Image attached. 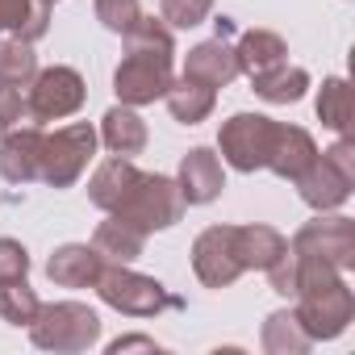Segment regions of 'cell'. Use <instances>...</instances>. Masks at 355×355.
<instances>
[{"mask_svg":"<svg viewBox=\"0 0 355 355\" xmlns=\"http://www.w3.org/2000/svg\"><path fill=\"white\" fill-rule=\"evenodd\" d=\"M234 55H239V71H247L251 80L272 71V67H280V63H288V46L272 30H247L243 42L234 46Z\"/></svg>","mask_w":355,"mask_h":355,"instance_id":"cell-20","label":"cell"},{"mask_svg":"<svg viewBox=\"0 0 355 355\" xmlns=\"http://www.w3.org/2000/svg\"><path fill=\"white\" fill-rule=\"evenodd\" d=\"M293 184L301 189V201H305L309 209H318V214H330V209L347 205V197H351V189H355V146H351L347 138H338L330 150H322V155L297 175Z\"/></svg>","mask_w":355,"mask_h":355,"instance_id":"cell-3","label":"cell"},{"mask_svg":"<svg viewBox=\"0 0 355 355\" xmlns=\"http://www.w3.org/2000/svg\"><path fill=\"white\" fill-rule=\"evenodd\" d=\"M193 272L205 288H226L234 284L247 268L239 263L234 251V226H209L205 234H197L193 243Z\"/></svg>","mask_w":355,"mask_h":355,"instance_id":"cell-11","label":"cell"},{"mask_svg":"<svg viewBox=\"0 0 355 355\" xmlns=\"http://www.w3.org/2000/svg\"><path fill=\"white\" fill-rule=\"evenodd\" d=\"M180 197L184 205H209L222 197L226 189V175H222V159L205 146H193L184 159H180Z\"/></svg>","mask_w":355,"mask_h":355,"instance_id":"cell-12","label":"cell"},{"mask_svg":"<svg viewBox=\"0 0 355 355\" xmlns=\"http://www.w3.org/2000/svg\"><path fill=\"white\" fill-rule=\"evenodd\" d=\"M26 121V101H21V88L0 80V130H17Z\"/></svg>","mask_w":355,"mask_h":355,"instance_id":"cell-32","label":"cell"},{"mask_svg":"<svg viewBox=\"0 0 355 355\" xmlns=\"http://www.w3.org/2000/svg\"><path fill=\"white\" fill-rule=\"evenodd\" d=\"M313 159H318L313 138H309L301 125H280V121H276V134H272V146H268V163H263V167H272L280 180H297V175H301Z\"/></svg>","mask_w":355,"mask_h":355,"instance_id":"cell-15","label":"cell"},{"mask_svg":"<svg viewBox=\"0 0 355 355\" xmlns=\"http://www.w3.org/2000/svg\"><path fill=\"white\" fill-rule=\"evenodd\" d=\"M214 0H159V21L167 30H193L209 17Z\"/></svg>","mask_w":355,"mask_h":355,"instance_id":"cell-29","label":"cell"},{"mask_svg":"<svg viewBox=\"0 0 355 355\" xmlns=\"http://www.w3.org/2000/svg\"><path fill=\"white\" fill-rule=\"evenodd\" d=\"M293 297H297L293 313H297L301 330L313 343L318 338H338L355 318V297H351L343 272L313 259V255H297V293Z\"/></svg>","mask_w":355,"mask_h":355,"instance_id":"cell-2","label":"cell"},{"mask_svg":"<svg viewBox=\"0 0 355 355\" xmlns=\"http://www.w3.org/2000/svg\"><path fill=\"white\" fill-rule=\"evenodd\" d=\"M184 76L197 80V84H205V88H214V92L226 88L230 80H239V76H243V71H239V55H234V46L226 42V34H218V38L193 46L189 59H184Z\"/></svg>","mask_w":355,"mask_h":355,"instance_id":"cell-13","label":"cell"},{"mask_svg":"<svg viewBox=\"0 0 355 355\" xmlns=\"http://www.w3.org/2000/svg\"><path fill=\"white\" fill-rule=\"evenodd\" d=\"M263 272H268L272 293H280V297H293V293H297V255H293V247H284Z\"/></svg>","mask_w":355,"mask_h":355,"instance_id":"cell-31","label":"cell"},{"mask_svg":"<svg viewBox=\"0 0 355 355\" xmlns=\"http://www.w3.org/2000/svg\"><path fill=\"white\" fill-rule=\"evenodd\" d=\"M51 26L46 0H0V34H13L21 42H38Z\"/></svg>","mask_w":355,"mask_h":355,"instance_id":"cell-21","label":"cell"},{"mask_svg":"<svg viewBox=\"0 0 355 355\" xmlns=\"http://www.w3.org/2000/svg\"><path fill=\"white\" fill-rule=\"evenodd\" d=\"M142 243H146V234L117 214H109V222H101L92 234V247L105 263H134L142 255Z\"/></svg>","mask_w":355,"mask_h":355,"instance_id":"cell-19","label":"cell"},{"mask_svg":"<svg viewBox=\"0 0 355 355\" xmlns=\"http://www.w3.org/2000/svg\"><path fill=\"white\" fill-rule=\"evenodd\" d=\"M96 138L109 146V155L130 159V155H142V146H146V121H142L130 105H113V109L101 117V134H96Z\"/></svg>","mask_w":355,"mask_h":355,"instance_id":"cell-18","label":"cell"},{"mask_svg":"<svg viewBox=\"0 0 355 355\" xmlns=\"http://www.w3.org/2000/svg\"><path fill=\"white\" fill-rule=\"evenodd\" d=\"M263 351L268 355H305L309 351V334L301 330V322H297V313L293 309H280V313H272L268 322H263Z\"/></svg>","mask_w":355,"mask_h":355,"instance_id":"cell-25","label":"cell"},{"mask_svg":"<svg viewBox=\"0 0 355 355\" xmlns=\"http://www.w3.org/2000/svg\"><path fill=\"white\" fill-rule=\"evenodd\" d=\"M121 351H159V347H155V338H146V334H125V338L109 343V355H121Z\"/></svg>","mask_w":355,"mask_h":355,"instance_id":"cell-34","label":"cell"},{"mask_svg":"<svg viewBox=\"0 0 355 355\" xmlns=\"http://www.w3.org/2000/svg\"><path fill=\"white\" fill-rule=\"evenodd\" d=\"M288 247L297 255H313V259L347 272L355 263V222L351 218H318V222H305Z\"/></svg>","mask_w":355,"mask_h":355,"instance_id":"cell-10","label":"cell"},{"mask_svg":"<svg viewBox=\"0 0 355 355\" xmlns=\"http://www.w3.org/2000/svg\"><path fill=\"white\" fill-rule=\"evenodd\" d=\"M121 38H125V59L113 71V92L130 109L155 105L167 92V84L175 80L171 76V59H175L171 30L155 17H138Z\"/></svg>","mask_w":355,"mask_h":355,"instance_id":"cell-1","label":"cell"},{"mask_svg":"<svg viewBox=\"0 0 355 355\" xmlns=\"http://www.w3.org/2000/svg\"><path fill=\"white\" fill-rule=\"evenodd\" d=\"M96 130L88 121H76V125H63L55 134H42V167H38V180H46L51 189H71L84 167L92 163L96 155Z\"/></svg>","mask_w":355,"mask_h":355,"instance_id":"cell-6","label":"cell"},{"mask_svg":"<svg viewBox=\"0 0 355 355\" xmlns=\"http://www.w3.org/2000/svg\"><path fill=\"white\" fill-rule=\"evenodd\" d=\"M92 288L101 293L105 305H113L117 313H130V318H155L163 309L180 305V297H171L155 276L130 272V263H105Z\"/></svg>","mask_w":355,"mask_h":355,"instance_id":"cell-5","label":"cell"},{"mask_svg":"<svg viewBox=\"0 0 355 355\" xmlns=\"http://www.w3.org/2000/svg\"><path fill=\"white\" fill-rule=\"evenodd\" d=\"M101 268H105V259L96 255V247H88V243H67V247H59V251L51 255L46 276H51L59 288H92L96 276H101Z\"/></svg>","mask_w":355,"mask_h":355,"instance_id":"cell-16","label":"cell"},{"mask_svg":"<svg viewBox=\"0 0 355 355\" xmlns=\"http://www.w3.org/2000/svg\"><path fill=\"white\" fill-rule=\"evenodd\" d=\"M318 117H322L326 130H334V134L347 138V130H351V88H347V80L334 76V80L322 84V92H318Z\"/></svg>","mask_w":355,"mask_h":355,"instance_id":"cell-26","label":"cell"},{"mask_svg":"<svg viewBox=\"0 0 355 355\" xmlns=\"http://www.w3.org/2000/svg\"><path fill=\"white\" fill-rule=\"evenodd\" d=\"M30 338L42 351L55 355H80L101 338V318L80 305V301H59V305H38L30 322Z\"/></svg>","mask_w":355,"mask_h":355,"instance_id":"cell-4","label":"cell"},{"mask_svg":"<svg viewBox=\"0 0 355 355\" xmlns=\"http://www.w3.org/2000/svg\"><path fill=\"white\" fill-rule=\"evenodd\" d=\"M138 175H142V171H138L130 159H121V155L105 159V163L92 171V180H88V201H92L96 209L113 214V209L130 197V189L138 184Z\"/></svg>","mask_w":355,"mask_h":355,"instance_id":"cell-17","label":"cell"},{"mask_svg":"<svg viewBox=\"0 0 355 355\" xmlns=\"http://www.w3.org/2000/svg\"><path fill=\"white\" fill-rule=\"evenodd\" d=\"M113 214L134 222L142 234H155L184 218V197H180V184L167 180V175H138V184Z\"/></svg>","mask_w":355,"mask_h":355,"instance_id":"cell-7","label":"cell"},{"mask_svg":"<svg viewBox=\"0 0 355 355\" xmlns=\"http://www.w3.org/2000/svg\"><path fill=\"white\" fill-rule=\"evenodd\" d=\"M288 247V239L272 226H234V251H239V263L243 268H268L280 251Z\"/></svg>","mask_w":355,"mask_h":355,"instance_id":"cell-23","label":"cell"},{"mask_svg":"<svg viewBox=\"0 0 355 355\" xmlns=\"http://www.w3.org/2000/svg\"><path fill=\"white\" fill-rule=\"evenodd\" d=\"M251 88H255L268 105H293V101H301V96H305L309 76H305V67H288V63H280V67H272V71L255 76V80H251Z\"/></svg>","mask_w":355,"mask_h":355,"instance_id":"cell-24","label":"cell"},{"mask_svg":"<svg viewBox=\"0 0 355 355\" xmlns=\"http://www.w3.org/2000/svg\"><path fill=\"white\" fill-rule=\"evenodd\" d=\"M38 293L26 284V276L17 280H0V318H5L9 326H30L34 313H38Z\"/></svg>","mask_w":355,"mask_h":355,"instance_id":"cell-27","label":"cell"},{"mask_svg":"<svg viewBox=\"0 0 355 355\" xmlns=\"http://www.w3.org/2000/svg\"><path fill=\"white\" fill-rule=\"evenodd\" d=\"M46 5H55V0H46Z\"/></svg>","mask_w":355,"mask_h":355,"instance_id":"cell-35","label":"cell"},{"mask_svg":"<svg viewBox=\"0 0 355 355\" xmlns=\"http://www.w3.org/2000/svg\"><path fill=\"white\" fill-rule=\"evenodd\" d=\"M138 17H142L138 0H96V21L113 34H125Z\"/></svg>","mask_w":355,"mask_h":355,"instance_id":"cell-30","label":"cell"},{"mask_svg":"<svg viewBox=\"0 0 355 355\" xmlns=\"http://www.w3.org/2000/svg\"><path fill=\"white\" fill-rule=\"evenodd\" d=\"M163 101H167L171 117L184 121V125H197V121H205V117L214 113V88H205V84H197V80H189V76L171 80L167 92H163Z\"/></svg>","mask_w":355,"mask_h":355,"instance_id":"cell-22","label":"cell"},{"mask_svg":"<svg viewBox=\"0 0 355 355\" xmlns=\"http://www.w3.org/2000/svg\"><path fill=\"white\" fill-rule=\"evenodd\" d=\"M272 134H276V121L263 117V113H234L222 134H218V146H222V159L234 167V171H259L268 163V146H272Z\"/></svg>","mask_w":355,"mask_h":355,"instance_id":"cell-9","label":"cell"},{"mask_svg":"<svg viewBox=\"0 0 355 355\" xmlns=\"http://www.w3.org/2000/svg\"><path fill=\"white\" fill-rule=\"evenodd\" d=\"M88 88L84 76L71 67H46L30 80V96H26V117L30 125H46V121H63L84 105Z\"/></svg>","mask_w":355,"mask_h":355,"instance_id":"cell-8","label":"cell"},{"mask_svg":"<svg viewBox=\"0 0 355 355\" xmlns=\"http://www.w3.org/2000/svg\"><path fill=\"white\" fill-rule=\"evenodd\" d=\"M34 76H38V55H34V42H21V38L0 42V80H9V84L26 88Z\"/></svg>","mask_w":355,"mask_h":355,"instance_id":"cell-28","label":"cell"},{"mask_svg":"<svg viewBox=\"0 0 355 355\" xmlns=\"http://www.w3.org/2000/svg\"><path fill=\"white\" fill-rule=\"evenodd\" d=\"M30 272V251L17 239H0V280H17Z\"/></svg>","mask_w":355,"mask_h":355,"instance_id":"cell-33","label":"cell"},{"mask_svg":"<svg viewBox=\"0 0 355 355\" xmlns=\"http://www.w3.org/2000/svg\"><path fill=\"white\" fill-rule=\"evenodd\" d=\"M38 167H42V130L38 125L5 130V142H0V175L9 184H30V180H38Z\"/></svg>","mask_w":355,"mask_h":355,"instance_id":"cell-14","label":"cell"}]
</instances>
